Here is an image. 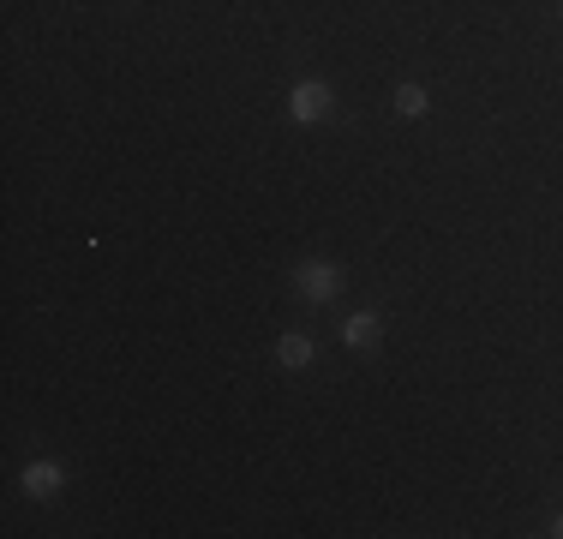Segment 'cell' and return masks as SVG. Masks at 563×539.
Instances as JSON below:
<instances>
[{
    "mask_svg": "<svg viewBox=\"0 0 563 539\" xmlns=\"http://www.w3.org/2000/svg\"><path fill=\"white\" fill-rule=\"evenodd\" d=\"M288 114H294L300 126H318V120L330 114V84H318V78L294 84V90H288Z\"/></svg>",
    "mask_w": 563,
    "mask_h": 539,
    "instance_id": "1",
    "label": "cell"
},
{
    "mask_svg": "<svg viewBox=\"0 0 563 539\" xmlns=\"http://www.w3.org/2000/svg\"><path fill=\"white\" fill-rule=\"evenodd\" d=\"M300 294H306V300H336V294H342V270L324 264V258H312V264L300 270Z\"/></svg>",
    "mask_w": 563,
    "mask_h": 539,
    "instance_id": "2",
    "label": "cell"
},
{
    "mask_svg": "<svg viewBox=\"0 0 563 539\" xmlns=\"http://www.w3.org/2000/svg\"><path fill=\"white\" fill-rule=\"evenodd\" d=\"M312 354H318L312 336H276V366H282V372H306Z\"/></svg>",
    "mask_w": 563,
    "mask_h": 539,
    "instance_id": "3",
    "label": "cell"
},
{
    "mask_svg": "<svg viewBox=\"0 0 563 539\" xmlns=\"http://www.w3.org/2000/svg\"><path fill=\"white\" fill-rule=\"evenodd\" d=\"M342 342H348V348H378V312H354V318L342 324Z\"/></svg>",
    "mask_w": 563,
    "mask_h": 539,
    "instance_id": "4",
    "label": "cell"
},
{
    "mask_svg": "<svg viewBox=\"0 0 563 539\" xmlns=\"http://www.w3.org/2000/svg\"><path fill=\"white\" fill-rule=\"evenodd\" d=\"M24 492H30V498H54V492H60V468H54V462H30V468H24Z\"/></svg>",
    "mask_w": 563,
    "mask_h": 539,
    "instance_id": "5",
    "label": "cell"
},
{
    "mask_svg": "<svg viewBox=\"0 0 563 539\" xmlns=\"http://www.w3.org/2000/svg\"><path fill=\"white\" fill-rule=\"evenodd\" d=\"M426 108H432V96H426L420 84H396V114H402V120H420Z\"/></svg>",
    "mask_w": 563,
    "mask_h": 539,
    "instance_id": "6",
    "label": "cell"
},
{
    "mask_svg": "<svg viewBox=\"0 0 563 539\" xmlns=\"http://www.w3.org/2000/svg\"><path fill=\"white\" fill-rule=\"evenodd\" d=\"M552 534H558V539H563V516H558V522H552Z\"/></svg>",
    "mask_w": 563,
    "mask_h": 539,
    "instance_id": "7",
    "label": "cell"
},
{
    "mask_svg": "<svg viewBox=\"0 0 563 539\" xmlns=\"http://www.w3.org/2000/svg\"><path fill=\"white\" fill-rule=\"evenodd\" d=\"M558 12H563V0H558Z\"/></svg>",
    "mask_w": 563,
    "mask_h": 539,
    "instance_id": "8",
    "label": "cell"
}]
</instances>
